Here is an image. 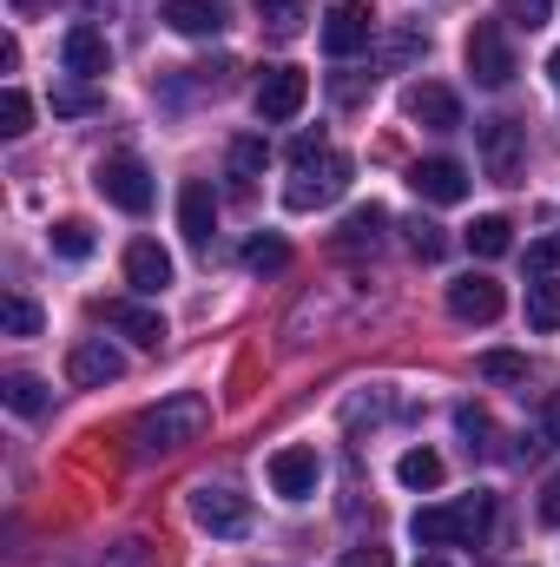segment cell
Here are the masks:
<instances>
[{"instance_id": "obj_44", "label": "cell", "mask_w": 560, "mask_h": 567, "mask_svg": "<svg viewBox=\"0 0 560 567\" xmlns=\"http://www.w3.org/2000/svg\"><path fill=\"white\" fill-rule=\"evenodd\" d=\"M548 73H554V93H560V47L548 53Z\"/></svg>"}, {"instance_id": "obj_23", "label": "cell", "mask_w": 560, "mask_h": 567, "mask_svg": "<svg viewBox=\"0 0 560 567\" xmlns=\"http://www.w3.org/2000/svg\"><path fill=\"white\" fill-rule=\"evenodd\" d=\"M265 158H271V145L258 140V133H251V140H238V145H231V185H238V192H251V185L265 178Z\"/></svg>"}, {"instance_id": "obj_16", "label": "cell", "mask_w": 560, "mask_h": 567, "mask_svg": "<svg viewBox=\"0 0 560 567\" xmlns=\"http://www.w3.org/2000/svg\"><path fill=\"white\" fill-rule=\"evenodd\" d=\"M60 60H66V73H80V80L113 73V47H106V33H100V27H73V33L60 40Z\"/></svg>"}, {"instance_id": "obj_28", "label": "cell", "mask_w": 560, "mask_h": 567, "mask_svg": "<svg viewBox=\"0 0 560 567\" xmlns=\"http://www.w3.org/2000/svg\"><path fill=\"white\" fill-rule=\"evenodd\" d=\"M27 126H33V100H27L20 86H7V93H0V133H7V140H20Z\"/></svg>"}, {"instance_id": "obj_9", "label": "cell", "mask_w": 560, "mask_h": 567, "mask_svg": "<svg viewBox=\"0 0 560 567\" xmlns=\"http://www.w3.org/2000/svg\"><path fill=\"white\" fill-rule=\"evenodd\" d=\"M191 522L205 528V535H225V542H238V535H251V502L245 495H231V488H191Z\"/></svg>"}, {"instance_id": "obj_13", "label": "cell", "mask_w": 560, "mask_h": 567, "mask_svg": "<svg viewBox=\"0 0 560 567\" xmlns=\"http://www.w3.org/2000/svg\"><path fill=\"white\" fill-rule=\"evenodd\" d=\"M317 482H323L317 449L290 442V449H278V455H271V488H278L283 502H310V495H317Z\"/></svg>"}, {"instance_id": "obj_38", "label": "cell", "mask_w": 560, "mask_h": 567, "mask_svg": "<svg viewBox=\"0 0 560 567\" xmlns=\"http://www.w3.org/2000/svg\"><path fill=\"white\" fill-rule=\"evenodd\" d=\"M330 93H336V106H356V100L370 93V80H363V73H343V80H330Z\"/></svg>"}, {"instance_id": "obj_17", "label": "cell", "mask_w": 560, "mask_h": 567, "mask_svg": "<svg viewBox=\"0 0 560 567\" xmlns=\"http://www.w3.org/2000/svg\"><path fill=\"white\" fill-rule=\"evenodd\" d=\"M409 120L416 126H428V133H455L462 126V100L448 93V86H435V80H422V86H409Z\"/></svg>"}, {"instance_id": "obj_33", "label": "cell", "mask_w": 560, "mask_h": 567, "mask_svg": "<svg viewBox=\"0 0 560 567\" xmlns=\"http://www.w3.org/2000/svg\"><path fill=\"white\" fill-rule=\"evenodd\" d=\"M0 323H7V337H33V330H40V303L7 297V303H0Z\"/></svg>"}, {"instance_id": "obj_18", "label": "cell", "mask_w": 560, "mask_h": 567, "mask_svg": "<svg viewBox=\"0 0 560 567\" xmlns=\"http://www.w3.org/2000/svg\"><path fill=\"white\" fill-rule=\"evenodd\" d=\"M225 20H231L225 0H165V27L185 40H211V33H225Z\"/></svg>"}, {"instance_id": "obj_1", "label": "cell", "mask_w": 560, "mask_h": 567, "mask_svg": "<svg viewBox=\"0 0 560 567\" xmlns=\"http://www.w3.org/2000/svg\"><path fill=\"white\" fill-rule=\"evenodd\" d=\"M343 192H350V152H336V145H323L317 133H303V140L290 145L283 205H290V212H323V205H336Z\"/></svg>"}, {"instance_id": "obj_10", "label": "cell", "mask_w": 560, "mask_h": 567, "mask_svg": "<svg viewBox=\"0 0 560 567\" xmlns=\"http://www.w3.org/2000/svg\"><path fill=\"white\" fill-rule=\"evenodd\" d=\"M120 377H126V357H120L106 337H86V343L66 350V383H73V390H106V383H120Z\"/></svg>"}, {"instance_id": "obj_26", "label": "cell", "mask_w": 560, "mask_h": 567, "mask_svg": "<svg viewBox=\"0 0 560 567\" xmlns=\"http://www.w3.org/2000/svg\"><path fill=\"white\" fill-rule=\"evenodd\" d=\"M488 383H521L528 390V357L521 350H481V363H475Z\"/></svg>"}, {"instance_id": "obj_37", "label": "cell", "mask_w": 560, "mask_h": 567, "mask_svg": "<svg viewBox=\"0 0 560 567\" xmlns=\"http://www.w3.org/2000/svg\"><path fill=\"white\" fill-rule=\"evenodd\" d=\"M554 265H560V238H535V245H528V271H535V278H548Z\"/></svg>"}, {"instance_id": "obj_24", "label": "cell", "mask_w": 560, "mask_h": 567, "mask_svg": "<svg viewBox=\"0 0 560 567\" xmlns=\"http://www.w3.org/2000/svg\"><path fill=\"white\" fill-rule=\"evenodd\" d=\"M528 330H560V284L554 278H535L528 284Z\"/></svg>"}, {"instance_id": "obj_8", "label": "cell", "mask_w": 560, "mask_h": 567, "mask_svg": "<svg viewBox=\"0 0 560 567\" xmlns=\"http://www.w3.org/2000/svg\"><path fill=\"white\" fill-rule=\"evenodd\" d=\"M303 106H310V73L303 66H265V80H258V120L265 126H283Z\"/></svg>"}, {"instance_id": "obj_7", "label": "cell", "mask_w": 560, "mask_h": 567, "mask_svg": "<svg viewBox=\"0 0 560 567\" xmlns=\"http://www.w3.org/2000/svg\"><path fill=\"white\" fill-rule=\"evenodd\" d=\"M376 40V7L370 0H336L330 13H323V53L330 60H350V53H363Z\"/></svg>"}, {"instance_id": "obj_21", "label": "cell", "mask_w": 560, "mask_h": 567, "mask_svg": "<svg viewBox=\"0 0 560 567\" xmlns=\"http://www.w3.org/2000/svg\"><path fill=\"white\" fill-rule=\"evenodd\" d=\"M468 251H475V258H508V251H515V225H508L501 212L475 218V225H468Z\"/></svg>"}, {"instance_id": "obj_6", "label": "cell", "mask_w": 560, "mask_h": 567, "mask_svg": "<svg viewBox=\"0 0 560 567\" xmlns=\"http://www.w3.org/2000/svg\"><path fill=\"white\" fill-rule=\"evenodd\" d=\"M475 145H481V165L495 185H521V165H528V133L515 120H481L475 126Z\"/></svg>"}, {"instance_id": "obj_35", "label": "cell", "mask_w": 560, "mask_h": 567, "mask_svg": "<svg viewBox=\"0 0 560 567\" xmlns=\"http://www.w3.org/2000/svg\"><path fill=\"white\" fill-rule=\"evenodd\" d=\"M548 13H554V0H508V20H515V27H528V33H535V27H548Z\"/></svg>"}, {"instance_id": "obj_2", "label": "cell", "mask_w": 560, "mask_h": 567, "mask_svg": "<svg viewBox=\"0 0 560 567\" xmlns=\"http://www.w3.org/2000/svg\"><path fill=\"white\" fill-rule=\"evenodd\" d=\"M488 528H495V495H481V488L409 515V535H416L422 548H475Z\"/></svg>"}, {"instance_id": "obj_25", "label": "cell", "mask_w": 560, "mask_h": 567, "mask_svg": "<svg viewBox=\"0 0 560 567\" xmlns=\"http://www.w3.org/2000/svg\"><path fill=\"white\" fill-rule=\"evenodd\" d=\"M0 396H7L13 416H40V410H46V383H40V377H20V370L0 383Z\"/></svg>"}, {"instance_id": "obj_41", "label": "cell", "mask_w": 560, "mask_h": 567, "mask_svg": "<svg viewBox=\"0 0 560 567\" xmlns=\"http://www.w3.org/2000/svg\"><path fill=\"white\" fill-rule=\"evenodd\" d=\"M0 73H20V40H13V33L0 40Z\"/></svg>"}, {"instance_id": "obj_12", "label": "cell", "mask_w": 560, "mask_h": 567, "mask_svg": "<svg viewBox=\"0 0 560 567\" xmlns=\"http://www.w3.org/2000/svg\"><path fill=\"white\" fill-rule=\"evenodd\" d=\"M448 310H455L462 323H495V317L508 310V290L488 278V271H468V278L448 284Z\"/></svg>"}, {"instance_id": "obj_42", "label": "cell", "mask_w": 560, "mask_h": 567, "mask_svg": "<svg viewBox=\"0 0 560 567\" xmlns=\"http://www.w3.org/2000/svg\"><path fill=\"white\" fill-rule=\"evenodd\" d=\"M548 442H560V396L548 403Z\"/></svg>"}, {"instance_id": "obj_43", "label": "cell", "mask_w": 560, "mask_h": 567, "mask_svg": "<svg viewBox=\"0 0 560 567\" xmlns=\"http://www.w3.org/2000/svg\"><path fill=\"white\" fill-rule=\"evenodd\" d=\"M7 7H13V13H20V20H27V13H40V7H46V0H7Z\"/></svg>"}, {"instance_id": "obj_32", "label": "cell", "mask_w": 560, "mask_h": 567, "mask_svg": "<svg viewBox=\"0 0 560 567\" xmlns=\"http://www.w3.org/2000/svg\"><path fill=\"white\" fill-rule=\"evenodd\" d=\"M258 13H265V27H271L278 40H290V33L303 27V0H258Z\"/></svg>"}, {"instance_id": "obj_4", "label": "cell", "mask_w": 560, "mask_h": 567, "mask_svg": "<svg viewBox=\"0 0 560 567\" xmlns=\"http://www.w3.org/2000/svg\"><path fill=\"white\" fill-rule=\"evenodd\" d=\"M462 60H468V73H475V86H488V93H501V86L515 80V47H508L501 20H475Z\"/></svg>"}, {"instance_id": "obj_27", "label": "cell", "mask_w": 560, "mask_h": 567, "mask_svg": "<svg viewBox=\"0 0 560 567\" xmlns=\"http://www.w3.org/2000/svg\"><path fill=\"white\" fill-rule=\"evenodd\" d=\"M283 265H290V245H283V238H251V245H245V271L278 278Z\"/></svg>"}, {"instance_id": "obj_14", "label": "cell", "mask_w": 560, "mask_h": 567, "mask_svg": "<svg viewBox=\"0 0 560 567\" xmlns=\"http://www.w3.org/2000/svg\"><path fill=\"white\" fill-rule=\"evenodd\" d=\"M178 231L191 245H211V231H218V192L205 178H185L178 185Z\"/></svg>"}, {"instance_id": "obj_31", "label": "cell", "mask_w": 560, "mask_h": 567, "mask_svg": "<svg viewBox=\"0 0 560 567\" xmlns=\"http://www.w3.org/2000/svg\"><path fill=\"white\" fill-rule=\"evenodd\" d=\"M409 251H416L422 265L448 258V231H442V225H428V218H416V225H409Z\"/></svg>"}, {"instance_id": "obj_20", "label": "cell", "mask_w": 560, "mask_h": 567, "mask_svg": "<svg viewBox=\"0 0 560 567\" xmlns=\"http://www.w3.org/2000/svg\"><path fill=\"white\" fill-rule=\"evenodd\" d=\"M383 225H390V212H383V205H356V212L343 218L336 245H343V251H376V245H383Z\"/></svg>"}, {"instance_id": "obj_40", "label": "cell", "mask_w": 560, "mask_h": 567, "mask_svg": "<svg viewBox=\"0 0 560 567\" xmlns=\"http://www.w3.org/2000/svg\"><path fill=\"white\" fill-rule=\"evenodd\" d=\"M541 522H548V528H560V468L548 475V488H541Z\"/></svg>"}, {"instance_id": "obj_39", "label": "cell", "mask_w": 560, "mask_h": 567, "mask_svg": "<svg viewBox=\"0 0 560 567\" xmlns=\"http://www.w3.org/2000/svg\"><path fill=\"white\" fill-rule=\"evenodd\" d=\"M336 567H396V561H390V548H350Z\"/></svg>"}, {"instance_id": "obj_45", "label": "cell", "mask_w": 560, "mask_h": 567, "mask_svg": "<svg viewBox=\"0 0 560 567\" xmlns=\"http://www.w3.org/2000/svg\"><path fill=\"white\" fill-rule=\"evenodd\" d=\"M416 567H448V561H442V555H422V561Z\"/></svg>"}, {"instance_id": "obj_29", "label": "cell", "mask_w": 560, "mask_h": 567, "mask_svg": "<svg viewBox=\"0 0 560 567\" xmlns=\"http://www.w3.org/2000/svg\"><path fill=\"white\" fill-rule=\"evenodd\" d=\"M53 251H60V258H86V251H93V225H86V218H60V225H53Z\"/></svg>"}, {"instance_id": "obj_34", "label": "cell", "mask_w": 560, "mask_h": 567, "mask_svg": "<svg viewBox=\"0 0 560 567\" xmlns=\"http://www.w3.org/2000/svg\"><path fill=\"white\" fill-rule=\"evenodd\" d=\"M416 53H428V33H416V27H403V33H390V47H383V60H390V66H409Z\"/></svg>"}, {"instance_id": "obj_30", "label": "cell", "mask_w": 560, "mask_h": 567, "mask_svg": "<svg viewBox=\"0 0 560 567\" xmlns=\"http://www.w3.org/2000/svg\"><path fill=\"white\" fill-rule=\"evenodd\" d=\"M455 429L468 435V449H475V455H488V449H495V423H488V410L462 403V410H455Z\"/></svg>"}, {"instance_id": "obj_3", "label": "cell", "mask_w": 560, "mask_h": 567, "mask_svg": "<svg viewBox=\"0 0 560 567\" xmlns=\"http://www.w3.org/2000/svg\"><path fill=\"white\" fill-rule=\"evenodd\" d=\"M211 423V403L205 396H165L158 410H145L139 423H133V449L139 455H172V449H185V442H198Z\"/></svg>"}, {"instance_id": "obj_15", "label": "cell", "mask_w": 560, "mask_h": 567, "mask_svg": "<svg viewBox=\"0 0 560 567\" xmlns=\"http://www.w3.org/2000/svg\"><path fill=\"white\" fill-rule=\"evenodd\" d=\"M100 317H106L113 330H126L139 350H158V343H165V317H158L152 303H139V297H113V303H100Z\"/></svg>"}, {"instance_id": "obj_36", "label": "cell", "mask_w": 560, "mask_h": 567, "mask_svg": "<svg viewBox=\"0 0 560 567\" xmlns=\"http://www.w3.org/2000/svg\"><path fill=\"white\" fill-rule=\"evenodd\" d=\"M93 106H100V100H93L86 86H66V93H53V113H60V120H80V113H93Z\"/></svg>"}, {"instance_id": "obj_5", "label": "cell", "mask_w": 560, "mask_h": 567, "mask_svg": "<svg viewBox=\"0 0 560 567\" xmlns=\"http://www.w3.org/2000/svg\"><path fill=\"white\" fill-rule=\"evenodd\" d=\"M93 185H100V198L106 205H120V212H152V172H145L133 152H113V158H100V172H93Z\"/></svg>"}, {"instance_id": "obj_11", "label": "cell", "mask_w": 560, "mask_h": 567, "mask_svg": "<svg viewBox=\"0 0 560 567\" xmlns=\"http://www.w3.org/2000/svg\"><path fill=\"white\" fill-rule=\"evenodd\" d=\"M409 192L428 205H462L468 198V165L462 158H416L409 165Z\"/></svg>"}, {"instance_id": "obj_22", "label": "cell", "mask_w": 560, "mask_h": 567, "mask_svg": "<svg viewBox=\"0 0 560 567\" xmlns=\"http://www.w3.org/2000/svg\"><path fill=\"white\" fill-rule=\"evenodd\" d=\"M396 482H403V488H416V495L442 488V455H435V449H409V455L396 462Z\"/></svg>"}, {"instance_id": "obj_19", "label": "cell", "mask_w": 560, "mask_h": 567, "mask_svg": "<svg viewBox=\"0 0 560 567\" xmlns=\"http://www.w3.org/2000/svg\"><path fill=\"white\" fill-rule=\"evenodd\" d=\"M126 284H133L139 297H158V290L172 284V251H158L152 238H133V245H126Z\"/></svg>"}]
</instances>
